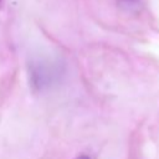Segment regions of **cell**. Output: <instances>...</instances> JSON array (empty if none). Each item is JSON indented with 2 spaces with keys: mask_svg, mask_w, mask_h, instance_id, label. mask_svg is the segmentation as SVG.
<instances>
[{
  "mask_svg": "<svg viewBox=\"0 0 159 159\" xmlns=\"http://www.w3.org/2000/svg\"><path fill=\"white\" fill-rule=\"evenodd\" d=\"M124 5H128V6H134L138 4V0H120Z\"/></svg>",
  "mask_w": 159,
  "mask_h": 159,
  "instance_id": "1",
  "label": "cell"
},
{
  "mask_svg": "<svg viewBox=\"0 0 159 159\" xmlns=\"http://www.w3.org/2000/svg\"><path fill=\"white\" fill-rule=\"evenodd\" d=\"M77 159H88V158H86V157H81V158H77Z\"/></svg>",
  "mask_w": 159,
  "mask_h": 159,
  "instance_id": "2",
  "label": "cell"
}]
</instances>
